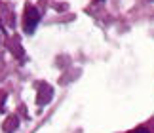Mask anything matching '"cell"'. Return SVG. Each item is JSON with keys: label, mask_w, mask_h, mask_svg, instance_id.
Segmentation results:
<instances>
[{"label": "cell", "mask_w": 154, "mask_h": 133, "mask_svg": "<svg viewBox=\"0 0 154 133\" xmlns=\"http://www.w3.org/2000/svg\"><path fill=\"white\" fill-rule=\"evenodd\" d=\"M15 128H17V118H15V116H11L10 120H6V124H4V131L11 133Z\"/></svg>", "instance_id": "obj_2"}, {"label": "cell", "mask_w": 154, "mask_h": 133, "mask_svg": "<svg viewBox=\"0 0 154 133\" xmlns=\"http://www.w3.org/2000/svg\"><path fill=\"white\" fill-rule=\"evenodd\" d=\"M131 133H149V131L143 129V128H139V129H135V131H131Z\"/></svg>", "instance_id": "obj_3"}, {"label": "cell", "mask_w": 154, "mask_h": 133, "mask_svg": "<svg viewBox=\"0 0 154 133\" xmlns=\"http://www.w3.org/2000/svg\"><path fill=\"white\" fill-rule=\"evenodd\" d=\"M38 21H40V14H38V10H34V8H27V14H25V31L31 34L34 31V27L38 25Z\"/></svg>", "instance_id": "obj_1"}]
</instances>
